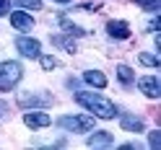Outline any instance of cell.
I'll use <instances>...</instances> for the list:
<instances>
[{
  "label": "cell",
  "instance_id": "obj_1",
  "mask_svg": "<svg viewBox=\"0 0 161 150\" xmlns=\"http://www.w3.org/2000/svg\"><path fill=\"white\" fill-rule=\"evenodd\" d=\"M75 101H78L80 106H86L91 114L102 116V119H114V114H117L114 104H112V101H107V98H104V96H99V93L78 91V93H75Z\"/></svg>",
  "mask_w": 161,
  "mask_h": 150
},
{
  "label": "cell",
  "instance_id": "obj_2",
  "mask_svg": "<svg viewBox=\"0 0 161 150\" xmlns=\"http://www.w3.org/2000/svg\"><path fill=\"white\" fill-rule=\"evenodd\" d=\"M24 70L18 62H0V91H11V88H16V83L21 80Z\"/></svg>",
  "mask_w": 161,
  "mask_h": 150
},
{
  "label": "cell",
  "instance_id": "obj_3",
  "mask_svg": "<svg viewBox=\"0 0 161 150\" xmlns=\"http://www.w3.org/2000/svg\"><path fill=\"white\" fill-rule=\"evenodd\" d=\"M57 124L63 129H70V132H88L94 127V116H88V114H83V116H60Z\"/></svg>",
  "mask_w": 161,
  "mask_h": 150
},
{
  "label": "cell",
  "instance_id": "obj_4",
  "mask_svg": "<svg viewBox=\"0 0 161 150\" xmlns=\"http://www.w3.org/2000/svg\"><path fill=\"white\" fill-rule=\"evenodd\" d=\"M55 104V98L52 96H47V93H18V106H24V109H29V106H52Z\"/></svg>",
  "mask_w": 161,
  "mask_h": 150
},
{
  "label": "cell",
  "instance_id": "obj_5",
  "mask_svg": "<svg viewBox=\"0 0 161 150\" xmlns=\"http://www.w3.org/2000/svg\"><path fill=\"white\" fill-rule=\"evenodd\" d=\"M16 49H18L24 57H39V54H42L39 42H36V39H29V36H18V39H16Z\"/></svg>",
  "mask_w": 161,
  "mask_h": 150
},
{
  "label": "cell",
  "instance_id": "obj_6",
  "mask_svg": "<svg viewBox=\"0 0 161 150\" xmlns=\"http://www.w3.org/2000/svg\"><path fill=\"white\" fill-rule=\"evenodd\" d=\"M24 122H26V127H31V129H42V127L52 124V119H49L47 114H42V111H29V114H24Z\"/></svg>",
  "mask_w": 161,
  "mask_h": 150
},
{
  "label": "cell",
  "instance_id": "obj_7",
  "mask_svg": "<svg viewBox=\"0 0 161 150\" xmlns=\"http://www.w3.org/2000/svg\"><path fill=\"white\" fill-rule=\"evenodd\" d=\"M11 23H13L16 31H31L34 18L29 16V13H24V11H16V13H11Z\"/></svg>",
  "mask_w": 161,
  "mask_h": 150
},
{
  "label": "cell",
  "instance_id": "obj_8",
  "mask_svg": "<svg viewBox=\"0 0 161 150\" xmlns=\"http://www.w3.org/2000/svg\"><path fill=\"white\" fill-rule=\"evenodd\" d=\"M140 93H146L148 98H158V96H161L158 80H156L153 75H148V78H140Z\"/></svg>",
  "mask_w": 161,
  "mask_h": 150
},
{
  "label": "cell",
  "instance_id": "obj_9",
  "mask_svg": "<svg viewBox=\"0 0 161 150\" xmlns=\"http://www.w3.org/2000/svg\"><path fill=\"white\" fill-rule=\"evenodd\" d=\"M107 31H109V36H114V39H127L130 36V26L125 21H109Z\"/></svg>",
  "mask_w": 161,
  "mask_h": 150
},
{
  "label": "cell",
  "instance_id": "obj_10",
  "mask_svg": "<svg viewBox=\"0 0 161 150\" xmlns=\"http://www.w3.org/2000/svg\"><path fill=\"white\" fill-rule=\"evenodd\" d=\"M119 127L122 129H127V132H140L146 124H143V119L140 116H130V114H122L119 116Z\"/></svg>",
  "mask_w": 161,
  "mask_h": 150
},
{
  "label": "cell",
  "instance_id": "obj_11",
  "mask_svg": "<svg viewBox=\"0 0 161 150\" xmlns=\"http://www.w3.org/2000/svg\"><path fill=\"white\" fill-rule=\"evenodd\" d=\"M112 145V135L109 132H96L88 137V147H109Z\"/></svg>",
  "mask_w": 161,
  "mask_h": 150
},
{
  "label": "cell",
  "instance_id": "obj_12",
  "mask_svg": "<svg viewBox=\"0 0 161 150\" xmlns=\"http://www.w3.org/2000/svg\"><path fill=\"white\" fill-rule=\"evenodd\" d=\"M83 80L88 85H96V88H104L107 85V78H104V73H99V70H88V73H83Z\"/></svg>",
  "mask_w": 161,
  "mask_h": 150
},
{
  "label": "cell",
  "instance_id": "obj_13",
  "mask_svg": "<svg viewBox=\"0 0 161 150\" xmlns=\"http://www.w3.org/2000/svg\"><path fill=\"white\" fill-rule=\"evenodd\" d=\"M117 78L122 80V85H133L135 83V75H133V70H130L127 65H119L117 67Z\"/></svg>",
  "mask_w": 161,
  "mask_h": 150
},
{
  "label": "cell",
  "instance_id": "obj_14",
  "mask_svg": "<svg viewBox=\"0 0 161 150\" xmlns=\"http://www.w3.org/2000/svg\"><path fill=\"white\" fill-rule=\"evenodd\" d=\"M52 44H55V47H63L65 52H70V54L75 52V44H73V39H65V36H57V34H55V36H52Z\"/></svg>",
  "mask_w": 161,
  "mask_h": 150
},
{
  "label": "cell",
  "instance_id": "obj_15",
  "mask_svg": "<svg viewBox=\"0 0 161 150\" xmlns=\"http://www.w3.org/2000/svg\"><path fill=\"white\" fill-rule=\"evenodd\" d=\"M60 23H63V28H65V31H68L70 36H80V34H86V31H83V28H80V26H75V23H70L68 18H60Z\"/></svg>",
  "mask_w": 161,
  "mask_h": 150
},
{
  "label": "cell",
  "instance_id": "obj_16",
  "mask_svg": "<svg viewBox=\"0 0 161 150\" xmlns=\"http://www.w3.org/2000/svg\"><path fill=\"white\" fill-rule=\"evenodd\" d=\"M138 59H140L143 65H148V67H156V65H158V57H156V54H148V52H140Z\"/></svg>",
  "mask_w": 161,
  "mask_h": 150
},
{
  "label": "cell",
  "instance_id": "obj_17",
  "mask_svg": "<svg viewBox=\"0 0 161 150\" xmlns=\"http://www.w3.org/2000/svg\"><path fill=\"white\" fill-rule=\"evenodd\" d=\"M21 8H29V11H42V0H16Z\"/></svg>",
  "mask_w": 161,
  "mask_h": 150
},
{
  "label": "cell",
  "instance_id": "obj_18",
  "mask_svg": "<svg viewBox=\"0 0 161 150\" xmlns=\"http://www.w3.org/2000/svg\"><path fill=\"white\" fill-rule=\"evenodd\" d=\"M133 3H138V5H143L146 11H156V8H158V0H133Z\"/></svg>",
  "mask_w": 161,
  "mask_h": 150
},
{
  "label": "cell",
  "instance_id": "obj_19",
  "mask_svg": "<svg viewBox=\"0 0 161 150\" xmlns=\"http://www.w3.org/2000/svg\"><path fill=\"white\" fill-rule=\"evenodd\" d=\"M148 142H151V147H158L161 145V132H158V129H153V132L148 135Z\"/></svg>",
  "mask_w": 161,
  "mask_h": 150
},
{
  "label": "cell",
  "instance_id": "obj_20",
  "mask_svg": "<svg viewBox=\"0 0 161 150\" xmlns=\"http://www.w3.org/2000/svg\"><path fill=\"white\" fill-rule=\"evenodd\" d=\"M42 67H44V70L57 67V59H55V57H49V54H44V57H42Z\"/></svg>",
  "mask_w": 161,
  "mask_h": 150
},
{
  "label": "cell",
  "instance_id": "obj_21",
  "mask_svg": "<svg viewBox=\"0 0 161 150\" xmlns=\"http://www.w3.org/2000/svg\"><path fill=\"white\" fill-rule=\"evenodd\" d=\"M8 8H11V3H8V0H0V16H5Z\"/></svg>",
  "mask_w": 161,
  "mask_h": 150
},
{
  "label": "cell",
  "instance_id": "obj_22",
  "mask_svg": "<svg viewBox=\"0 0 161 150\" xmlns=\"http://www.w3.org/2000/svg\"><path fill=\"white\" fill-rule=\"evenodd\" d=\"M156 28H158V18H153V21L148 23V31H156Z\"/></svg>",
  "mask_w": 161,
  "mask_h": 150
},
{
  "label": "cell",
  "instance_id": "obj_23",
  "mask_svg": "<svg viewBox=\"0 0 161 150\" xmlns=\"http://www.w3.org/2000/svg\"><path fill=\"white\" fill-rule=\"evenodd\" d=\"M57 3H70V0H57Z\"/></svg>",
  "mask_w": 161,
  "mask_h": 150
}]
</instances>
